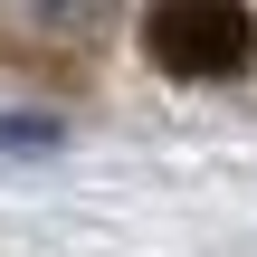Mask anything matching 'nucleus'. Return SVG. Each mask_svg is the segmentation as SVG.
Segmentation results:
<instances>
[{"label":"nucleus","instance_id":"obj_1","mask_svg":"<svg viewBox=\"0 0 257 257\" xmlns=\"http://www.w3.org/2000/svg\"><path fill=\"white\" fill-rule=\"evenodd\" d=\"M143 48L172 76H238L257 38H248V10H229V0H172L143 19Z\"/></svg>","mask_w":257,"mask_h":257}]
</instances>
